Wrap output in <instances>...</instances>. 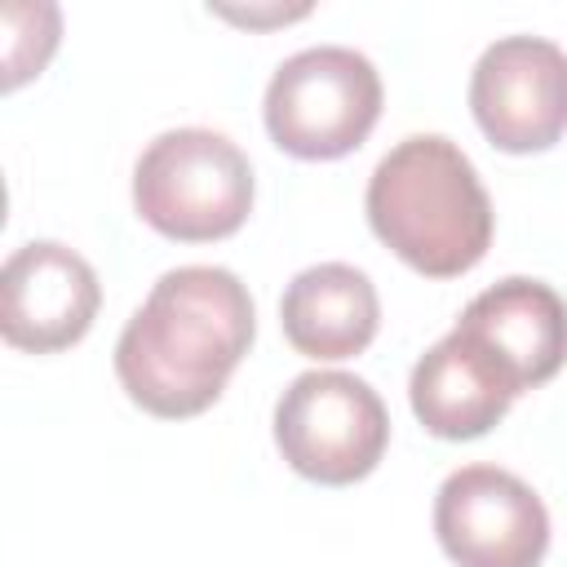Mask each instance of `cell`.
I'll list each match as a JSON object with an SVG mask.
<instances>
[{
    "label": "cell",
    "instance_id": "cell-1",
    "mask_svg": "<svg viewBox=\"0 0 567 567\" xmlns=\"http://www.w3.org/2000/svg\"><path fill=\"white\" fill-rule=\"evenodd\" d=\"M257 337L248 288L226 266H177L155 279L115 341L124 394L164 421L213 408Z\"/></svg>",
    "mask_w": 567,
    "mask_h": 567
},
{
    "label": "cell",
    "instance_id": "cell-2",
    "mask_svg": "<svg viewBox=\"0 0 567 567\" xmlns=\"http://www.w3.org/2000/svg\"><path fill=\"white\" fill-rule=\"evenodd\" d=\"M372 235L416 275L456 279L492 248V199L470 155L443 133H412L368 177Z\"/></svg>",
    "mask_w": 567,
    "mask_h": 567
},
{
    "label": "cell",
    "instance_id": "cell-3",
    "mask_svg": "<svg viewBox=\"0 0 567 567\" xmlns=\"http://www.w3.org/2000/svg\"><path fill=\"white\" fill-rule=\"evenodd\" d=\"M252 164L217 128H168L133 164L137 217L177 244L235 235L252 213Z\"/></svg>",
    "mask_w": 567,
    "mask_h": 567
},
{
    "label": "cell",
    "instance_id": "cell-4",
    "mask_svg": "<svg viewBox=\"0 0 567 567\" xmlns=\"http://www.w3.org/2000/svg\"><path fill=\"white\" fill-rule=\"evenodd\" d=\"M381 75L346 44H315L284 58L266 84V133L292 159H341L381 120Z\"/></svg>",
    "mask_w": 567,
    "mask_h": 567
},
{
    "label": "cell",
    "instance_id": "cell-5",
    "mask_svg": "<svg viewBox=\"0 0 567 567\" xmlns=\"http://www.w3.org/2000/svg\"><path fill=\"white\" fill-rule=\"evenodd\" d=\"M390 443V412L381 394L337 368H315L288 381L275 403V447L284 461L323 487L368 478Z\"/></svg>",
    "mask_w": 567,
    "mask_h": 567
},
{
    "label": "cell",
    "instance_id": "cell-6",
    "mask_svg": "<svg viewBox=\"0 0 567 567\" xmlns=\"http://www.w3.org/2000/svg\"><path fill=\"white\" fill-rule=\"evenodd\" d=\"M434 536L456 567H540L549 509L501 465H461L439 483Z\"/></svg>",
    "mask_w": 567,
    "mask_h": 567
},
{
    "label": "cell",
    "instance_id": "cell-7",
    "mask_svg": "<svg viewBox=\"0 0 567 567\" xmlns=\"http://www.w3.org/2000/svg\"><path fill=\"white\" fill-rule=\"evenodd\" d=\"M470 111L496 151H549L567 133V53L545 35L492 40L470 75Z\"/></svg>",
    "mask_w": 567,
    "mask_h": 567
},
{
    "label": "cell",
    "instance_id": "cell-8",
    "mask_svg": "<svg viewBox=\"0 0 567 567\" xmlns=\"http://www.w3.org/2000/svg\"><path fill=\"white\" fill-rule=\"evenodd\" d=\"M97 270L58 239H31L0 270V332L13 350H71L97 319Z\"/></svg>",
    "mask_w": 567,
    "mask_h": 567
},
{
    "label": "cell",
    "instance_id": "cell-9",
    "mask_svg": "<svg viewBox=\"0 0 567 567\" xmlns=\"http://www.w3.org/2000/svg\"><path fill=\"white\" fill-rule=\"evenodd\" d=\"M456 328L505 368L518 394L545 385L567 363V301L527 275H509L483 288L461 310Z\"/></svg>",
    "mask_w": 567,
    "mask_h": 567
},
{
    "label": "cell",
    "instance_id": "cell-10",
    "mask_svg": "<svg viewBox=\"0 0 567 567\" xmlns=\"http://www.w3.org/2000/svg\"><path fill=\"white\" fill-rule=\"evenodd\" d=\"M408 399H412L416 421L434 439L465 443V439L487 434L509 412V403L518 399V385L474 337L452 328L416 359Z\"/></svg>",
    "mask_w": 567,
    "mask_h": 567
},
{
    "label": "cell",
    "instance_id": "cell-11",
    "mask_svg": "<svg viewBox=\"0 0 567 567\" xmlns=\"http://www.w3.org/2000/svg\"><path fill=\"white\" fill-rule=\"evenodd\" d=\"M381 323V301L372 279L350 261H319L292 275L279 297V328L288 346L306 359L337 363L372 346Z\"/></svg>",
    "mask_w": 567,
    "mask_h": 567
}]
</instances>
